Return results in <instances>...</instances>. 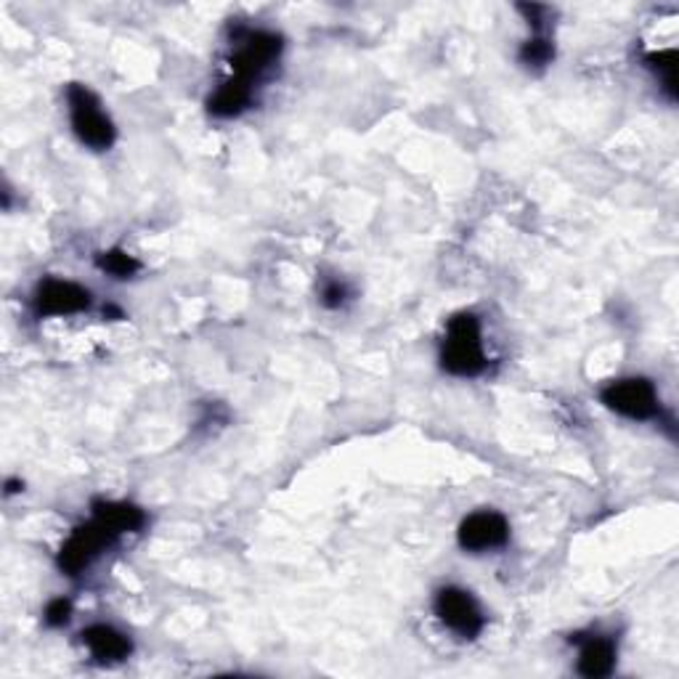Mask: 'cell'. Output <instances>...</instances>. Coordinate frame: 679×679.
<instances>
[{
    "mask_svg": "<svg viewBox=\"0 0 679 679\" xmlns=\"http://www.w3.org/2000/svg\"><path fill=\"white\" fill-rule=\"evenodd\" d=\"M441 366L454 377H476L485 370L478 316L457 314L448 321L444 348H441Z\"/></svg>",
    "mask_w": 679,
    "mask_h": 679,
    "instance_id": "cell-1",
    "label": "cell"
},
{
    "mask_svg": "<svg viewBox=\"0 0 679 679\" xmlns=\"http://www.w3.org/2000/svg\"><path fill=\"white\" fill-rule=\"evenodd\" d=\"M67 107H70L72 130L80 143H85L93 152H107L115 143V126H112L107 112L102 109L96 93L85 85L72 83L67 89Z\"/></svg>",
    "mask_w": 679,
    "mask_h": 679,
    "instance_id": "cell-2",
    "label": "cell"
},
{
    "mask_svg": "<svg viewBox=\"0 0 679 679\" xmlns=\"http://www.w3.org/2000/svg\"><path fill=\"white\" fill-rule=\"evenodd\" d=\"M115 539L117 534H112L104 523L93 518L91 523H85V526L74 528L70 539H67L65 547L59 550L56 563H59L61 573H67V576H80L85 569H91L93 560L107 550Z\"/></svg>",
    "mask_w": 679,
    "mask_h": 679,
    "instance_id": "cell-3",
    "label": "cell"
},
{
    "mask_svg": "<svg viewBox=\"0 0 679 679\" xmlns=\"http://www.w3.org/2000/svg\"><path fill=\"white\" fill-rule=\"evenodd\" d=\"M236 43L239 46L232 56V70L234 78L247 80V83L269 70L284 48L282 37L266 33V30H245L242 35H236Z\"/></svg>",
    "mask_w": 679,
    "mask_h": 679,
    "instance_id": "cell-4",
    "label": "cell"
},
{
    "mask_svg": "<svg viewBox=\"0 0 679 679\" xmlns=\"http://www.w3.org/2000/svg\"><path fill=\"white\" fill-rule=\"evenodd\" d=\"M600 401L616 414L629 420H653L658 414V394L651 379L627 377L610 383L600 394Z\"/></svg>",
    "mask_w": 679,
    "mask_h": 679,
    "instance_id": "cell-5",
    "label": "cell"
},
{
    "mask_svg": "<svg viewBox=\"0 0 679 679\" xmlns=\"http://www.w3.org/2000/svg\"><path fill=\"white\" fill-rule=\"evenodd\" d=\"M435 616L441 619V624L452 629L454 634H459L463 640H476L483 632L485 619L483 610L478 608L476 597L467 589L459 587H444L435 595Z\"/></svg>",
    "mask_w": 679,
    "mask_h": 679,
    "instance_id": "cell-6",
    "label": "cell"
},
{
    "mask_svg": "<svg viewBox=\"0 0 679 679\" xmlns=\"http://www.w3.org/2000/svg\"><path fill=\"white\" fill-rule=\"evenodd\" d=\"M459 547L465 552H489L500 550L510 541V523L502 513L494 510H481V513L467 515L459 526Z\"/></svg>",
    "mask_w": 679,
    "mask_h": 679,
    "instance_id": "cell-7",
    "label": "cell"
},
{
    "mask_svg": "<svg viewBox=\"0 0 679 679\" xmlns=\"http://www.w3.org/2000/svg\"><path fill=\"white\" fill-rule=\"evenodd\" d=\"M91 292L67 279H46L37 284L35 314L40 316H72L89 311Z\"/></svg>",
    "mask_w": 679,
    "mask_h": 679,
    "instance_id": "cell-8",
    "label": "cell"
},
{
    "mask_svg": "<svg viewBox=\"0 0 679 679\" xmlns=\"http://www.w3.org/2000/svg\"><path fill=\"white\" fill-rule=\"evenodd\" d=\"M571 643L582 645L578 653V675L587 679H602L613 675L616 669V643L602 634H589V637H571Z\"/></svg>",
    "mask_w": 679,
    "mask_h": 679,
    "instance_id": "cell-9",
    "label": "cell"
},
{
    "mask_svg": "<svg viewBox=\"0 0 679 679\" xmlns=\"http://www.w3.org/2000/svg\"><path fill=\"white\" fill-rule=\"evenodd\" d=\"M80 637H83V645L89 647V653L98 664L126 662L130 651H133V645H130L126 634L117 632V629L109 624H93L85 629Z\"/></svg>",
    "mask_w": 679,
    "mask_h": 679,
    "instance_id": "cell-10",
    "label": "cell"
},
{
    "mask_svg": "<svg viewBox=\"0 0 679 679\" xmlns=\"http://www.w3.org/2000/svg\"><path fill=\"white\" fill-rule=\"evenodd\" d=\"M93 518L109 528L112 534H136L147 526V515L141 507L130 502H96L93 504Z\"/></svg>",
    "mask_w": 679,
    "mask_h": 679,
    "instance_id": "cell-11",
    "label": "cell"
},
{
    "mask_svg": "<svg viewBox=\"0 0 679 679\" xmlns=\"http://www.w3.org/2000/svg\"><path fill=\"white\" fill-rule=\"evenodd\" d=\"M253 102V83L242 78H232L218 89L208 102V112L213 117H221V120H229V117L242 115Z\"/></svg>",
    "mask_w": 679,
    "mask_h": 679,
    "instance_id": "cell-12",
    "label": "cell"
},
{
    "mask_svg": "<svg viewBox=\"0 0 679 679\" xmlns=\"http://www.w3.org/2000/svg\"><path fill=\"white\" fill-rule=\"evenodd\" d=\"M96 266L104 273H109V277H115V279H130L133 273H139V269H141L139 260H136L133 255H128L126 250L102 253L96 258Z\"/></svg>",
    "mask_w": 679,
    "mask_h": 679,
    "instance_id": "cell-13",
    "label": "cell"
},
{
    "mask_svg": "<svg viewBox=\"0 0 679 679\" xmlns=\"http://www.w3.org/2000/svg\"><path fill=\"white\" fill-rule=\"evenodd\" d=\"M552 59H554V46H552L550 37H547V35H537V37H531V40H528V43H523L520 61L526 67L541 70V67L550 65Z\"/></svg>",
    "mask_w": 679,
    "mask_h": 679,
    "instance_id": "cell-14",
    "label": "cell"
},
{
    "mask_svg": "<svg viewBox=\"0 0 679 679\" xmlns=\"http://www.w3.org/2000/svg\"><path fill=\"white\" fill-rule=\"evenodd\" d=\"M647 67H651L653 72H658L664 78V89L669 91V96L675 98L677 93V80H675V72H677V51H658V54H651L647 56Z\"/></svg>",
    "mask_w": 679,
    "mask_h": 679,
    "instance_id": "cell-15",
    "label": "cell"
},
{
    "mask_svg": "<svg viewBox=\"0 0 679 679\" xmlns=\"http://www.w3.org/2000/svg\"><path fill=\"white\" fill-rule=\"evenodd\" d=\"M43 619H46L48 627H65L72 619V602L65 600V597H56V600L46 606V616Z\"/></svg>",
    "mask_w": 679,
    "mask_h": 679,
    "instance_id": "cell-16",
    "label": "cell"
},
{
    "mask_svg": "<svg viewBox=\"0 0 679 679\" xmlns=\"http://www.w3.org/2000/svg\"><path fill=\"white\" fill-rule=\"evenodd\" d=\"M346 297H348L346 284L327 282V284L321 286V303L327 305V308H340V305L346 303Z\"/></svg>",
    "mask_w": 679,
    "mask_h": 679,
    "instance_id": "cell-17",
    "label": "cell"
},
{
    "mask_svg": "<svg viewBox=\"0 0 679 679\" xmlns=\"http://www.w3.org/2000/svg\"><path fill=\"white\" fill-rule=\"evenodd\" d=\"M19 489H22V483H16V481H9V483H5V494H16Z\"/></svg>",
    "mask_w": 679,
    "mask_h": 679,
    "instance_id": "cell-18",
    "label": "cell"
}]
</instances>
